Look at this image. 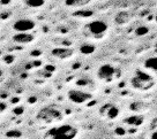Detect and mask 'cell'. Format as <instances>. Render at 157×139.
I'll return each instance as SVG.
<instances>
[{
    "label": "cell",
    "instance_id": "obj_1",
    "mask_svg": "<svg viewBox=\"0 0 157 139\" xmlns=\"http://www.w3.org/2000/svg\"><path fill=\"white\" fill-rule=\"evenodd\" d=\"M131 84L134 89L140 90V91H147V90L152 87L154 78L147 73L137 70L135 75L132 77V80H131Z\"/></svg>",
    "mask_w": 157,
    "mask_h": 139
},
{
    "label": "cell",
    "instance_id": "obj_2",
    "mask_svg": "<svg viewBox=\"0 0 157 139\" xmlns=\"http://www.w3.org/2000/svg\"><path fill=\"white\" fill-rule=\"evenodd\" d=\"M78 134V130L69 124L60 125L58 128L51 129L49 136L51 139H74Z\"/></svg>",
    "mask_w": 157,
    "mask_h": 139
},
{
    "label": "cell",
    "instance_id": "obj_3",
    "mask_svg": "<svg viewBox=\"0 0 157 139\" xmlns=\"http://www.w3.org/2000/svg\"><path fill=\"white\" fill-rule=\"evenodd\" d=\"M87 29L94 37H102L109 30V25L105 21L95 20L87 25Z\"/></svg>",
    "mask_w": 157,
    "mask_h": 139
},
{
    "label": "cell",
    "instance_id": "obj_4",
    "mask_svg": "<svg viewBox=\"0 0 157 139\" xmlns=\"http://www.w3.org/2000/svg\"><path fill=\"white\" fill-rule=\"evenodd\" d=\"M35 27H36L35 21L30 19H20L13 23V29L16 32H29L35 29Z\"/></svg>",
    "mask_w": 157,
    "mask_h": 139
},
{
    "label": "cell",
    "instance_id": "obj_5",
    "mask_svg": "<svg viewBox=\"0 0 157 139\" xmlns=\"http://www.w3.org/2000/svg\"><path fill=\"white\" fill-rule=\"evenodd\" d=\"M68 99L74 102V104H86L87 101L91 99V94L83 92V91H80V90H71L68 92Z\"/></svg>",
    "mask_w": 157,
    "mask_h": 139
},
{
    "label": "cell",
    "instance_id": "obj_6",
    "mask_svg": "<svg viewBox=\"0 0 157 139\" xmlns=\"http://www.w3.org/2000/svg\"><path fill=\"white\" fill-rule=\"evenodd\" d=\"M38 119H43L45 122H52V121L61 119V113L58 109H56V108L48 107V108H44V109H42L39 112Z\"/></svg>",
    "mask_w": 157,
    "mask_h": 139
},
{
    "label": "cell",
    "instance_id": "obj_7",
    "mask_svg": "<svg viewBox=\"0 0 157 139\" xmlns=\"http://www.w3.org/2000/svg\"><path fill=\"white\" fill-rule=\"evenodd\" d=\"M117 69L112 65H102L97 70V76L99 80H111L114 77Z\"/></svg>",
    "mask_w": 157,
    "mask_h": 139
},
{
    "label": "cell",
    "instance_id": "obj_8",
    "mask_svg": "<svg viewBox=\"0 0 157 139\" xmlns=\"http://www.w3.org/2000/svg\"><path fill=\"white\" fill-rule=\"evenodd\" d=\"M51 54L53 55L56 59L66 60L73 56L74 51L69 47H56L51 51Z\"/></svg>",
    "mask_w": 157,
    "mask_h": 139
},
{
    "label": "cell",
    "instance_id": "obj_9",
    "mask_svg": "<svg viewBox=\"0 0 157 139\" xmlns=\"http://www.w3.org/2000/svg\"><path fill=\"white\" fill-rule=\"evenodd\" d=\"M13 40L17 44H28L34 40V36L30 35L29 32H17L13 36Z\"/></svg>",
    "mask_w": 157,
    "mask_h": 139
},
{
    "label": "cell",
    "instance_id": "obj_10",
    "mask_svg": "<svg viewBox=\"0 0 157 139\" xmlns=\"http://www.w3.org/2000/svg\"><path fill=\"white\" fill-rule=\"evenodd\" d=\"M129 13L128 12H119L117 15H116V17H114V22L119 25H123V24H126L128 21H129Z\"/></svg>",
    "mask_w": 157,
    "mask_h": 139
},
{
    "label": "cell",
    "instance_id": "obj_11",
    "mask_svg": "<svg viewBox=\"0 0 157 139\" xmlns=\"http://www.w3.org/2000/svg\"><path fill=\"white\" fill-rule=\"evenodd\" d=\"M91 2V0H65V5L68 7H83Z\"/></svg>",
    "mask_w": 157,
    "mask_h": 139
},
{
    "label": "cell",
    "instance_id": "obj_12",
    "mask_svg": "<svg viewBox=\"0 0 157 139\" xmlns=\"http://www.w3.org/2000/svg\"><path fill=\"white\" fill-rule=\"evenodd\" d=\"M144 68L151 70L157 75V56H151L144 61Z\"/></svg>",
    "mask_w": 157,
    "mask_h": 139
},
{
    "label": "cell",
    "instance_id": "obj_13",
    "mask_svg": "<svg viewBox=\"0 0 157 139\" xmlns=\"http://www.w3.org/2000/svg\"><path fill=\"white\" fill-rule=\"evenodd\" d=\"M80 52L84 55H89V54H93L95 52V46L91 44H83L81 45L80 47Z\"/></svg>",
    "mask_w": 157,
    "mask_h": 139
},
{
    "label": "cell",
    "instance_id": "obj_14",
    "mask_svg": "<svg viewBox=\"0 0 157 139\" xmlns=\"http://www.w3.org/2000/svg\"><path fill=\"white\" fill-rule=\"evenodd\" d=\"M45 0H25V5L30 8H39L44 6Z\"/></svg>",
    "mask_w": 157,
    "mask_h": 139
},
{
    "label": "cell",
    "instance_id": "obj_15",
    "mask_svg": "<svg viewBox=\"0 0 157 139\" xmlns=\"http://www.w3.org/2000/svg\"><path fill=\"white\" fill-rule=\"evenodd\" d=\"M143 119L141 116H133V117H129L128 119H126V123L131 125H140L142 124Z\"/></svg>",
    "mask_w": 157,
    "mask_h": 139
},
{
    "label": "cell",
    "instance_id": "obj_16",
    "mask_svg": "<svg viewBox=\"0 0 157 139\" xmlns=\"http://www.w3.org/2000/svg\"><path fill=\"white\" fill-rule=\"evenodd\" d=\"M118 115H119V109L114 106H110L108 109V117L109 119H116Z\"/></svg>",
    "mask_w": 157,
    "mask_h": 139
},
{
    "label": "cell",
    "instance_id": "obj_17",
    "mask_svg": "<svg viewBox=\"0 0 157 139\" xmlns=\"http://www.w3.org/2000/svg\"><path fill=\"white\" fill-rule=\"evenodd\" d=\"M147 32H148L147 27H140V28L136 30V35H139V36L144 35V34H147Z\"/></svg>",
    "mask_w": 157,
    "mask_h": 139
},
{
    "label": "cell",
    "instance_id": "obj_18",
    "mask_svg": "<svg viewBox=\"0 0 157 139\" xmlns=\"http://www.w3.org/2000/svg\"><path fill=\"white\" fill-rule=\"evenodd\" d=\"M6 109H7V105L5 102H2V101H0V114L4 113Z\"/></svg>",
    "mask_w": 157,
    "mask_h": 139
},
{
    "label": "cell",
    "instance_id": "obj_19",
    "mask_svg": "<svg viewBox=\"0 0 157 139\" xmlns=\"http://www.w3.org/2000/svg\"><path fill=\"white\" fill-rule=\"evenodd\" d=\"M151 139H157V131H156V132H155V134H152Z\"/></svg>",
    "mask_w": 157,
    "mask_h": 139
},
{
    "label": "cell",
    "instance_id": "obj_20",
    "mask_svg": "<svg viewBox=\"0 0 157 139\" xmlns=\"http://www.w3.org/2000/svg\"><path fill=\"white\" fill-rule=\"evenodd\" d=\"M155 20H156V22H157V13H156V15H155Z\"/></svg>",
    "mask_w": 157,
    "mask_h": 139
}]
</instances>
